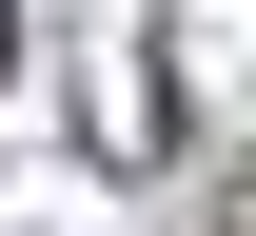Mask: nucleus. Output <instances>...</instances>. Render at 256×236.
Wrapping results in <instances>:
<instances>
[{
    "label": "nucleus",
    "instance_id": "obj_1",
    "mask_svg": "<svg viewBox=\"0 0 256 236\" xmlns=\"http://www.w3.org/2000/svg\"><path fill=\"white\" fill-rule=\"evenodd\" d=\"M0 59H20V20H0Z\"/></svg>",
    "mask_w": 256,
    "mask_h": 236
}]
</instances>
